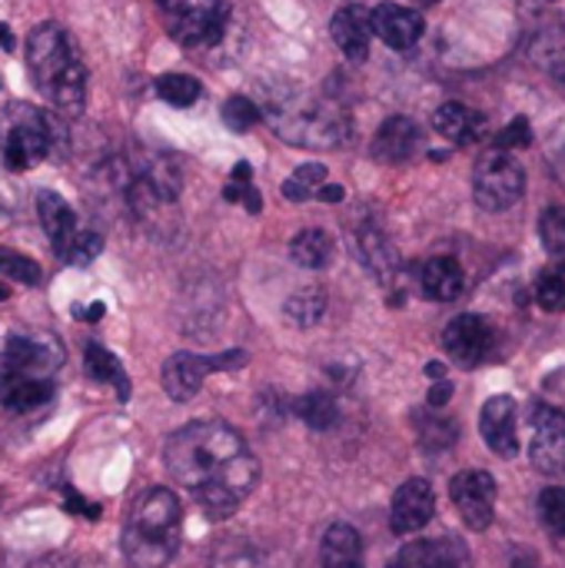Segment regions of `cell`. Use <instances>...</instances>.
Returning <instances> with one entry per match:
<instances>
[{
    "label": "cell",
    "instance_id": "obj_20",
    "mask_svg": "<svg viewBox=\"0 0 565 568\" xmlns=\"http://www.w3.org/2000/svg\"><path fill=\"white\" fill-rule=\"evenodd\" d=\"M416 146H420V126L410 116H390L373 140V156L383 163H403L416 153Z\"/></svg>",
    "mask_w": 565,
    "mask_h": 568
},
{
    "label": "cell",
    "instance_id": "obj_7",
    "mask_svg": "<svg viewBox=\"0 0 565 568\" xmlns=\"http://www.w3.org/2000/svg\"><path fill=\"white\" fill-rule=\"evenodd\" d=\"M246 363V353L233 349V353H223V356H196V353H176L163 363V393L173 399V403H190L203 379L210 373H220V369H236Z\"/></svg>",
    "mask_w": 565,
    "mask_h": 568
},
{
    "label": "cell",
    "instance_id": "obj_35",
    "mask_svg": "<svg viewBox=\"0 0 565 568\" xmlns=\"http://www.w3.org/2000/svg\"><path fill=\"white\" fill-rule=\"evenodd\" d=\"M260 116H263L260 106H256L253 100H246V97H230V100L223 103V123H226L230 130H236V133L256 126Z\"/></svg>",
    "mask_w": 565,
    "mask_h": 568
},
{
    "label": "cell",
    "instance_id": "obj_8",
    "mask_svg": "<svg viewBox=\"0 0 565 568\" xmlns=\"http://www.w3.org/2000/svg\"><path fill=\"white\" fill-rule=\"evenodd\" d=\"M60 366H63V346L50 333H33V336L30 333H20V336H10L7 346H3L0 369H7V373L53 379V373Z\"/></svg>",
    "mask_w": 565,
    "mask_h": 568
},
{
    "label": "cell",
    "instance_id": "obj_3",
    "mask_svg": "<svg viewBox=\"0 0 565 568\" xmlns=\"http://www.w3.org/2000/svg\"><path fill=\"white\" fill-rule=\"evenodd\" d=\"M180 526H183V509L170 489L157 486L140 493L120 536L127 562L133 568L170 566L180 549Z\"/></svg>",
    "mask_w": 565,
    "mask_h": 568
},
{
    "label": "cell",
    "instance_id": "obj_17",
    "mask_svg": "<svg viewBox=\"0 0 565 568\" xmlns=\"http://www.w3.org/2000/svg\"><path fill=\"white\" fill-rule=\"evenodd\" d=\"M37 213H40V223H43V230L50 236V246H53L57 260H67L70 246H73V240L80 233L70 203L53 190H40L37 193Z\"/></svg>",
    "mask_w": 565,
    "mask_h": 568
},
{
    "label": "cell",
    "instance_id": "obj_39",
    "mask_svg": "<svg viewBox=\"0 0 565 568\" xmlns=\"http://www.w3.org/2000/svg\"><path fill=\"white\" fill-rule=\"evenodd\" d=\"M420 436H423V443H426V446H436V449H443V446H453V443H456L460 429H456L450 419L430 416V423H426V419H420Z\"/></svg>",
    "mask_w": 565,
    "mask_h": 568
},
{
    "label": "cell",
    "instance_id": "obj_10",
    "mask_svg": "<svg viewBox=\"0 0 565 568\" xmlns=\"http://www.w3.org/2000/svg\"><path fill=\"white\" fill-rule=\"evenodd\" d=\"M450 496L463 516V523L473 529V532H483L490 529L493 516H496V483L490 473H480V469H466L460 473L453 483H450Z\"/></svg>",
    "mask_w": 565,
    "mask_h": 568
},
{
    "label": "cell",
    "instance_id": "obj_27",
    "mask_svg": "<svg viewBox=\"0 0 565 568\" xmlns=\"http://www.w3.org/2000/svg\"><path fill=\"white\" fill-rule=\"evenodd\" d=\"M360 253H363L366 266H370L376 276L390 280V276L396 273V250H393V243H390L380 230L366 226V230L360 233Z\"/></svg>",
    "mask_w": 565,
    "mask_h": 568
},
{
    "label": "cell",
    "instance_id": "obj_22",
    "mask_svg": "<svg viewBox=\"0 0 565 568\" xmlns=\"http://www.w3.org/2000/svg\"><path fill=\"white\" fill-rule=\"evenodd\" d=\"M420 283H423V293L436 303H453L463 286H466V276H463V266L450 256H436L423 266L420 273Z\"/></svg>",
    "mask_w": 565,
    "mask_h": 568
},
{
    "label": "cell",
    "instance_id": "obj_1",
    "mask_svg": "<svg viewBox=\"0 0 565 568\" xmlns=\"http://www.w3.org/2000/svg\"><path fill=\"white\" fill-rule=\"evenodd\" d=\"M163 463L210 519H230L260 479L256 456L243 436L220 419H200L176 429L163 446Z\"/></svg>",
    "mask_w": 565,
    "mask_h": 568
},
{
    "label": "cell",
    "instance_id": "obj_14",
    "mask_svg": "<svg viewBox=\"0 0 565 568\" xmlns=\"http://www.w3.org/2000/svg\"><path fill=\"white\" fill-rule=\"evenodd\" d=\"M480 433L486 439V446L503 456L513 459L519 453V436H516V403L509 396H493L483 413H480Z\"/></svg>",
    "mask_w": 565,
    "mask_h": 568
},
{
    "label": "cell",
    "instance_id": "obj_34",
    "mask_svg": "<svg viewBox=\"0 0 565 568\" xmlns=\"http://www.w3.org/2000/svg\"><path fill=\"white\" fill-rule=\"evenodd\" d=\"M539 519L553 536H565V489H543L539 493Z\"/></svg>",
    "mask_w": 565,
    "mask_h": 568
},
{
    "label": "cell",
    "instance_id": "obj_11",
    "mask_svg": "<svg viewBox=\"0 0 565 568\" xmlns=\"http://www.w3.org/2000/svg\"><path fill=\"white\" fill-rule=\"evenodd\" d=\"M443 346H446V353H450L463 369H473V366H480V363L490 356V349H493V326H490L483 316H476V313H463V316H456V320L446 326Z\"/></svg>",
    "mask_w": 565,
    "mask_h": 568
},
{
    "label": "cell",
    "instance_id": "obj_12",
    "mask_svg": "<svg viewBox=\"0 0 565 568\" xmlns=\"http://www.w3.org/2000/svg\"><path fill=\"white\" fill-rule=\"evenodd\" d=\"M436 513V496H433V486L426 479H410L396 489L393 496V513H390V526L396 536H413L420 532Z\"/></svg>",
    "mask_w": 565,
    "mask_h": 568
},
{
    "label": "cell",
    "instance_id": "obj_29",
    "mask_svg": "<svg viewBox=\"0 0 565 568\" xmlns=\"http://www.w3.org/2000/svg\"><path fill=\"white\" fill-rule=\"evenodd\" d=\"M210 562L213 568H266V556L246 539H223Z\"/></svg>",
    "mask_w": 565,
    "mask_h": 568
},
{
    "label": "cell",
    "instance_id": "obj_16",
    "mask_svg": "<svg viewBox=\"0 0 565 568\" xmlns=\"http://www.w3.org/2000/svg\"><path fill=\"white\" fill-rule=\"evenodd\" d=\"M470 549L460 539H430L403 546L390 568H470Z\"/></svg>",
    "mask_w": 565,
    "mask_h": 568
},
{
    "label": "cell",
    "instance_id": "obj_23",
    "mask_svg": "<svg viewBox=\"0 0 565 568\" xmlns=\"http://www.w3.org/2000/svg\"><path fill=\"white\" fill-rule=\"evenodd\" d=\"M433 126H436V133H443L453 143H473V140H480V133L486 126V116L473 113L463 103H443L433 113Z\"/></svg>",
    "mask_w": 565,
    "mask_h": 568
},
{
    "label": "cell",
    "instance_id": "obj_40",
    "mask_svg": "<svg viewBox=\"0 0 565 568\" xmlns=\"http://www.w3.org/2000/svg\"><path fill=\"white\" fill-rule=\"evenodd\" d=\"M533 143V133H529V120L526 116H516L503 133H500V146L503 150H523Z\"/></svg>",
    "mask_w": 565,
    "mask_h": 568
},
{
    "label": "cell",
    "instance_id": "obj_24",
    "mask_svg": "<svg viewBox=\"0 0 565 568\" xmlns=\"http://www.w3.org/2000/svg\"><path fill=\"white\" fill-rule=\"evenodd\" d=\"M83 369H87V376H90L93 383L113 386L117 399H130V379H127L120 359H117L107 346L87 343V349H83Z\"/></svg>",
    "mask_w": 565,
    "mask_h": 568
},
{
    "label": "cell",
    "instance_id": "obj_31",
    "mask_svg": "<svg viewBox=\"0 0 565 568\" xmlns=\"http://www.w3.org/2000/svg\"><path fill=\"white\" fill-rule=\"evenodd\" d=\"M157 93L170 106H193L200 100V80L190 77V73H163L157 80Z\"/></svg>",
    "mask_w": 565,
    "mask_h": 568
},
{
    "label": "cell",
    "instance_id": "obj_26",
    "mask_svg": "<svg viewBox=\"0 0 565 568\" xmlns=\"http://www.w3.org/2000/svg\"><path fill=\"white\" fill-rule=\"evenodd\" d=\"M326 313V290L320 286H306V290H296L286 306H283V316L290 326H300V329H310L323 320Z\"/></svg>",
    "mask_w": 565,
    "mask_h": 568
},
{
    "label": "cell",
    "instance_id": "obj_43",
    "mask_svg": "<svg viewBox=\"0 0 565 568\" xmlns=\"http://www.w3.org/2000/svg\"><path fill=\"white\" fill-rule=\"evenodd\" d=\"M316 196H320L323 203H340V200H343V186H340V183H323Z\"/></svg>",
    "mask_w": 565,
    "mask_h": 568
},
{
    "label": "cell",
    "instance_id": "obj_13",
    "mask_svg": "<svg viewBox=\"0 0 565 568\" xmlns=\"http://www.w3.org/2000/svg\"><path fill=\"white\" fill-rule=\"evenodd\" d=\"M50 150V133H47V120L30 113L27 120H20L7 143H3V163L7 170H30L37 166Z\"/></svg>",
    "mask_w": 565,
    "mask_h": 568
},
{
    "label": "cell",
    "instance_id": "obj_44",
    "mask_svg": "<svg viewBox=\"0 0 565 568\" xmlns=\"http://www.w3.org/2000/svg\"><path fill=\"white\" fill-rule=\"evenodd\" d=\"M77 316H80L83 323H97V320L103 316V303H90L87 310H83V306H77Z\"/></svg>",
    "mask_w": 565,
    "mask_h": 568
},
{
    "label": "cell",
    "instance_id": "obj_47",
    "mask_svg": "<svg viewBox=\"0 0 565 568\" xmlns=\"http://www.w3.org/2000/svg\"><path fill=\"white\" fill-rule=\"evenodd\" d=\"M443 373H446L443 363H430V366H426V376H430V379H443Z\"/></svg>",
    "mask_w": 565,
    "mask_h": 568
},
{
    "label": "cell",
    "instance_id": "obj_30",
    "mask_svg": "<svg viewBox=\"0 0 565 568\" xmlns=\"http://www.w3.org/2000/svg\"><path fill=\"white\" fill-rule=\"evenodd\" d=\"M323 183H326V166H323V163H303L296 173L286 176L283 196H286L290 203H303V200L316 196Z\"/></svg>",
    "mask_w": 565,
    "mask_h": 568
},
{
    "label": "cell",
    "instance_id": "obj_48",
    "mask_svg": "<svg viewBox=\"0 0 565 568\" xmlns=\"http://www.w3.org/2000/svg\"><path fill=\"white\" fill-rule=\"evenodd\" d=\"M416 3H440V0H416Z\"/></svg>",
    "mask_w": 565,
    "mask_h": 568
},
{
    "label": "cell",
    "instance_id": "obj_46",
    "mask_svg": "<svg viewBox=\"0 0 565 568\" xmlns=\"http://www.w3.org/2000/svg\"><path fill=\"white\" fill-rule=\"evenodd\" d=\"M7 50H13V33L7 23H0V53H7Z\"/></svg>",
    "mask_w": 565,
    "mask_h": 568
},
{
    "label": "cell",
    "instance_id": "obj_41",
    "mask_svg": "<svg viewBox=\"0 0 565 568\" xmlns=\"http://www.w3.org/2000/svg\"><path fill=\"white\" fill-rule=\"evenodd\" d=\"M63 509H67V513H73V516H83V519H90V523H97V519H100V506H97V503H87V499H83L80 493H73V489H67Z\"/></svg>",
    "mask_w": 565,
    "mask_h": 568
},
{
    "label": "cell",
    "instance_id": "obj_32",
    "mask_svg": "<svg viewBox=\"0 0 565 568\" xmlns=\"http://www.w3.org/2000/svg\"><path fill=\"white\" fill-rule=\"evenodd\" d=\"M536 300L543 310L549 313H563L565 310V263H553L539 273L536 283Z\"/></svg>",
    "mask_w": 565,
    "mask_h": 568
},
{
    "label": "cell",
    "instance_id": "obj_6",
    "mask_svg": "<svg viewBox=\"0 0 565 568\" xmlns=\"http://www.w3.org/2000/svg\"><path fill=\"white\" fill-rule=\"evenodd\" d=\"M170 37L183 47H213L223 37V0H160Z\"/></svg>",
    "mask_w": 565,
    "mask_h": 568
},
{
    "label": "cell",
    "instance_id": "obj_9",
    "mask_svg": "<svg viewBox=\"0 0 565 568\" xmlns=\"http://www.w3.org/2000/svg\"><path fill=\"white\" fill-rule=\"evenodd\" d=\"M529 426H533V446L529 459L543 476H559L565 473V416L553 409L549 403H536L529 409Z\"/></svg>",
    "mask_w": 565,
    "mask_h": 568
},
{
    "label": "cell",
    "instance_id": "obj_28",
    "mask_svg": "<svg viewBox=\"0 0 565 568\" xmlns=\"http://www.w3.org/2000/svg\"><path fill=\"white\" fill-rule=\"evenodd\" d=\"M296 416H300L310 429L326 433V429L336 426L340 406H336V399H333L330 393H306V396L296 399Z\"/></svg>",
    "mask_w": 565,
    "mask_h": 568
},
{
    "label": "cell",
    "instance_id": "obj_15",
    "mask_svg": "<svg viewBox=\"0 0 565 568\" xmlns=\"http://www.w3.org/2000/svg\"><path fill=\"white\" fill-rule=\"evenodd\" d=\"M426 23H423V13L410 10V7H400V3H380L373 10V33L393 47V50H410L420 37H423Z\"/></svg>",
    "mask_w": 565,
    "mask_h": 568
},
{
    "label": "cell",
    "instance_id": "obj_38",
    "mask_svg": "<svg viewBox=\"0 0 565 568\" xmlns=\"http://www.w3.org/2000/svg\"><path fill=\"white\" fill-rule=\"evenodd\" d=\"M100 250H103V240H100L97 233H90V230H80L63 263H70V266H87V263H93V260L100 256Z\"/></svg>",
    "mask_w": 565,
    "mask_h": 568
},
{
    "label": "cell",
    "instance_id": "obj_2",
    "mask_svg": "<svg viewBox=\"0 0 565 568\" xmlns=\"http://www.w3.org/2000/svg\"><path fill=\"white\" fill-rule=\"evenodd\" d=\"M27 70L33 87L67 116H77L87 100V70L70 40L57 23H37L27 37Z\"/></svg>",
    "mask_w": 565,
    "mask_h": 568
},
{
    "label": "cell",
    "instance_id": "obj_42",
    "mask_svg": "<svg viewBox=\"0 0 565 568\" xmlns=\"http://www.w3.org/2000/svg\"><path fill=\"white\" fill-rule=\"evenodd\" d=\"M450 396H453V386H450L446 379H440V383L430 389V406H433V409H440V406H446V403H450Z\"/></svg>",
    "mask_w": 565,
    "mask_h": 568
},
{
    "label": "cell",
    "instance_id": "obj_21",
    "mask_svg": "<svg viewBox=\"0 0 565 568\" xmlns=\"http://www.w3.org/2000/svg\"><path fill=\"white\" fill-rule=\"evenodd\" d=\"M320 562H323V568H363L366 552H363L360 532L350 523H333L323 536Z\"/></svg>",
    "mask_w": 565,
    "mask_h": 568
},
{
    "label": "cell",
    "instance_id": "obj_5",
    "mask_svg": "<svg viewBox=\"0 0 565 568\" xmlns=\"http://www.w3.org/2000/svg\"><path fill=\"white\" fill-rule=\"evenodd\" d=\"M526 190V173L519 166V160H513V153H490L476 163L473 173V196L483 210L500 213L509 210L523 200Z\"/></svg>",
    "mask_w": 565,
    "mask_h": 568
},
{
    "label": "cell",
    "instance_id": "obj_36",
    "mask_svg": "<svg viewBox=\"0 0 565 568\" xmlns=\"http://www.w3.org/2000/svg\"><path fill=\"white\" fill-rule=\"evenodd\" d=\"M0 273L13 283H23V286H33L40 283V266L13 250H0Z\"/></svg>",
    "mask_w": 565,
    "mask_h": 568
},
{
    "label": "cell",
    "instance_id": "obj_4",
    "mask_svg": "<svg viewBox=\"0 0 565 568\" xmlns=\"http://www.w3.org/2000/svg\"><path fill=\"white\" fill-rule=\"evenodd\" d=\"M266 120L273 123L280 140L306 146V150H336L353 136L350 116L336 103H326L313 93L270 97Z\"/></svg>",
    "mask_w": 565,
    "mask_h": 568
},
{
    "label": "cell",
    "instance_id": "obj_19",
    "mask_svg": "<svg viewBox=\"0 0 565 568\" xmlns=\"http://www.w3.org/2000/svg\"><path fill=\"white\" fill-rule=\"evenodd\" d=\"M330 30H333L336 47H340L350 60H366V53H370V37H373V13H370V10H363V7H356V3H353V7H343V10H336Z\"/></svg>",
    "mask_w": 565,
    "mask_h": 568
},
{
    "label": "cell",
    "instance_id": "obj_37",
    "mask_svg": "<svg viewBox=\"0 0 565 568\" xmlns=\"http://www.w3.org/2000/svg\"><path fill=\"white\" fill-rule=\"evenodd\" d=\"M539 236L549 253L565 250V206H549L539 220Z\"/></svg>",
    "mask_w": 565,
    "mask_h": 568
},
{
    "label": "cell",
    "instance_id": "obj_49",
    "mask_svg": "<svg viewBox=\"0 0 565 568\" xmlns=\"http://www.w3.org/2000/svg\"><path fill=\"white\" fill-rule=\"evenodd\" d=\"M0 206H3V203H0Z\"/></svg>",
    "mask_w": 565,
    "mask_h": 568
},
{
    "label": "cell",
    "instance_id": "obj_25",
    "mask_svg": "<svg viewBox=\"0 0 565 568\" xmlns=\"http://www.w3.org/2000/svg\"><path fill=\"white\" fill-rule=\"evenodd\" d=\"M290 256L303 270H323L333 256V240L326 230H303L290 243Z\"/></svg>",
    "mask_w": 565,
    "mask_h": 568
},
{
    "label": "cell",
    "instance_id": "obj_45",
    "mask_svg": "<svg viewBox=\"0 0 565 568\" xmlns=\"http://www.w3.org/2000/svg\"><path fill=\"white\" fill-rule=\"evenodd\" d=\"M250 176H253V166H250V163H236V166H233V180H236V183H246Z\"/></svg>",
    "mask_w": 565,
    "mask_h": 568
},
{
    "label": "cell",
    "instance_id": "obj_33",
    "mask_svg": "<svg viewBox=\"0 0 565 568\" xmlns=\"http://www.w3.org/2000/svg\"><path fill=\"white\" fill-rule=\"evenodd\" d=\"M143 176L153 183V190L160 193V200H163V203H173V200L180 196V183H183V176H180V166H176L173 160H157Z\"/></svg>",
    "mask_w": 565,
    "mask_h": 568
},
{
    "label": "cell",
    "instance_id": "obj_18",
    "mask_svg": "<svg viewBox=\"0 0 565 568\" xmlns=\"http://www.w3.org/2000/svg\"><path fill=\"white\" fill-rule=\"evenodd\" d=\"M53 399V379L0 369V406L10 413H33Z\"/></svg>",
    "mask_w": 565,
    "mask_h": 568
}]
</instances>
